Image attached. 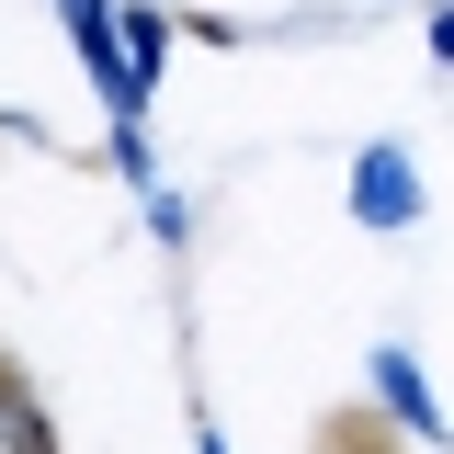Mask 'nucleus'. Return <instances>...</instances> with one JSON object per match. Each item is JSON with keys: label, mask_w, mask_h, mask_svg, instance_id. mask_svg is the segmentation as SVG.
Segmentation results:
<instances>
[{"label": "nucleus", "mask_w": 454, "mask_h": 454, "mask_svg": "<svg viewBox=\"0 0 454 454\" xmlns=\"http://www.w3.org/2000/svg\"><path fill=\"white\" fill-rule=\"evenodd\" d=\"M375 387H387V420H409V432H443V409H432V387L397 364V352H375Z\"/></svg>", "instance_id": "obj_3"}, {"label": "nucleus", "mask_w": 454, "mask_h": 454, "mask_svg": "<svg viewBox=\"0 0 454 454\" xmlns=\"http://www.w3.org/2000/svg\"><path fill=\"white\" fill-rule=\"evenodd\" d=\"M318 454H409V443H397L387 409H330L318 420Z\"/></svg>", "instance_id": "obj_2"}, {"label": "nucleus", "mask_w": 454, "mask_h": 454, "mask_svg": "<svg viewBox=\"0 0 454 454\" xmlns=\"http://www.w3.org/2000/svg\"><path fill=\"white\" fill-rule=\"evenodd\" d=\"M397 193H409V182H397V160H364V205H375V216H397ZM409 205H420V193H409Z\"/></svg>", "instance_id": "obj_4"}, {"label": "nucleus", "mask_w": 454, "mask_h": 454, "mask_svg": "<svg viewBox=\"0 0 454 454\" xmlns=\"http://www.w3.org/2000/svg\"><path fill=\"white\" fill-rule=\"evenodd\" d=\"M0 454H68L57 443V420H46V397H35V375L0 352Z\"/></svg>", "instance_id": "obj_1"}, {"label": "nucleus", "mask_w": 454, "mask_h": 454, "mask_svg": "<svg viewBox=\"0 0 454 454\" xmlns=\"http://www.w3.org/2000/svg\"><path fill=\"white\" fill-rule=\"evenodd\" d=\"M432 57H454V12H443V23H432Z\"/></svg>", "instance_id": "obj_5"}]
</instances>
